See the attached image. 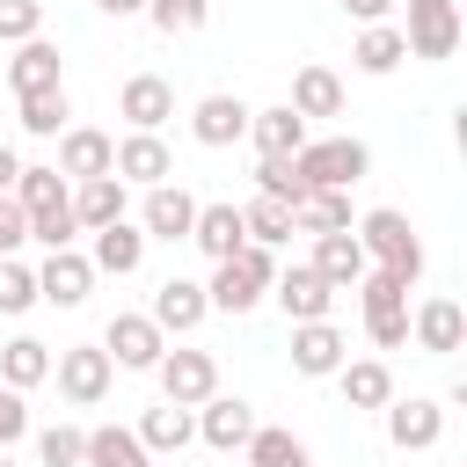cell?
<instances>
[{
  "mask_svg": "<svg viewBox=\"0 0 467 467\" xmlns=\"http://www.w3.org/2000/svg\"><path fill=\"white\" fill-rule=\"evenodd\" d=\"M350 234H358V248H365V263H379V270H394L401 285H416V277H423V241H416V226H409V212H394V204H372L365 219H350Z\"/></svg>",
  "mask_w": 467,
  "mask_h": 467,
  "instance_id": "6da1fadb",
  "label": "cell"
},
{
  "mask_svg": "<svg viewBox=\"0 0 467 467\" xmlns=\"http://www.w3.org/2000/svg\"><path fill=\"white\" fill-rule=\"evenodd\" d=\"M292 168L306 175V190H350V182L372 168V146L350 139V131H336V139H306V146L292 153Z\"/></svg>",
  "mask_w": 467,
  "mask_h": 467,
  "instance_id": "7a4b0ae2",
  "label": "cell"
},
{
  "mask_svg": "<svg viewBox=\"0 0 467 467\" xmlns=\"http://www.w3.org/2000/svg\"><path fill=\"white\" fill-rule=\"evenodd\" d=\"M51 379H58V394H66L73 409H95V401L109 394L117 365H109V350H102V343H73V350H58V358H51Z\"/></svg>",
  "mask_w": 467,
  "mask_h": 467,
  "instance_id": "3957f363",
  "label": "cell"
},
{
  "mask_svg": "<svg viewBox=\"0 0 467 467\" xmlns=\"http://www.w3.org/2000/svg\"><path fill=\"white\" fill-rule=\"evenodd\" d=\"M161 401H175V409H197V401H212L219 394V358L212 350H161Z\"/></svg>",
  "mask_w": 467,
  "mask_h": 467,
  "instance_id": "277c9868",
  "label": "cell"
},
{
  "mask_svg": "<svg viewBox=\"0 0 467 467\" xmlns=\"http://www.w3.org/2000/svg\"><path fill=\"white\" fill-rule=\"evenodd\" d=\"M401 44H409V58H452L460 51V0H409Z\"/></svg>",
  "mask_w": 467,
  "mask_h": 467,
  "instance_id": "5b68a950",
  "label": "cell"
},
{
  "mask_svg": "<svg viewBox=\"0 0 467 467\" xmlns=\"http://www.w3.org/2000/svg\"><path fill=\"white\" fill-rule=\"evenodd\" d=\"M109 175H117L124 190H161V182L175 175V153L161 146V131H124V139H117Z\"/></svg>",
  "mask_w": 467,
  "mask_h": 467,
  "instance_id": "8992f818",
  "label": "cell"
},
{
  "mask_svg": "<svg viewBox=\"0 0 467 467\" xmlns=\"http://www.w3.org/2000/svg\"><path fill=\"white\" fill-rule=\"evenodd\" d=\"M102 350H109V365H117V372H153V365H161V350H168V336H161L146 314H117V321L102 328Z\"/></svg>",
  "mask_w": 467,
  "mask_h": 467,
  "instance_id": "52a82bcc",
  "label": "cell"
},
{
  "mask_svg": "<svg viewBox=\"0 0 467 467\" xmlns=\"http://www.w3.org/2000/svg\"><path fill=\"white\" fill-rule=\"evenodd\" d=\"M109 161H117V139L109 131H95V124H66L58 131V175L66 182H95V175H109Z\"/></svg>",
  "mask_w": 467,
  "mask_h": 467,
  "instance_id": "ba28073f",
  "label": "cell"
},
{
  "mask_svg": "<svg viewBox=\"0 0 467 467\" xmlns=\"http://www.w3.org/2000/svg\"><path fill=\"white\" fill-rule=\"evenodd\" d=\"M409 343H416V350H431V358H452V350L467 343V314H460V299L431 292V299L409 314Z\"/></svg>",
  "mask_w": 467,
  "mask_h": 467,
  "instance_id": "9c48e42d",
  "label": "cell"
},
{
  "mask_svg": "<svg viewBox=\"0 0 467 467\" xmlns=\"http://www.w3.org/2000/svg\"><path fill=\"white\" fill-rule=\"evenodd\" d=\"M350 358L336 321H292V372L299 379H336V365Z\"/></svg>",
  "mask_w": 467,
  "mask_h": 467,
  "instance_id": "30bf717a",
  "label": "cell"
},
{
  "mask_svg": "<svg viewBox=\"0 0 467 467\" xmlns=\"http://www.w3.org/2000/svg\"><path fill=\"white\" fill-rule=\"evenodd\" d=\"M190 416H197V438H204L212 452H241V445L255 438V409H248L241 394H212V401H197Z\"/></svg>",
  "mask_w": 467,
  "mask_h": 467,
  "instance_id": "8fae6325",
  "label": "cell"
},
{
  "mask_svg": "<svg viewBox=\"0 0 467 467\" xmlns=\"http://www.w3.org/2000/svg\"><path fill=\"white\" fill-rule=\"evenodd\" d=\"M387 438L401 445V452H431L438 438H445V401H431V394H394L387 401Z\"/></svg>",
  "mask_w": 467,
  "mask_h": 467,
  "instance_id": "7c38bea8",
  "label": "cell"
},
{
  "mask_svg": "<svg viewBox=\"0 0 467 467\" xmlns=\"http://www.w3.org/2000/svg\"><path fill=\"white\" fill-rule=\"evenodd\" d=\"M95 292V263L80 255V248H51L44 263H36V299H51V306H80Z\"/></svg>",
  "mask_w": 467,
  "mask_h": 467,
  "instance_id": "4fadbf2b",
  "label": "cell"
},
{
  "mask_svg": "<svg viewBox=\"0 0 467 467\" xmlns=\"http://www.w3.org/2000/svg\"><path fill=\"white\" fill-rule=\"evenodd\" d=\"M204 314H212V299H204L197 277H161V292H153V306H146V321H153L161 336H190Z\"/></svg>",
  "mask_w": 467,
  "mask_h": 467,
  "instance_id": "5bb4252c",
  "label": "cell"
},
{
  "mask_svg": "<svg viewBox=\"0 0 467 467\" xmlns=\"http://www.w3.org/2000/svg\"><path fill=\"white\" fill-rule=\"evenodd\" d=\"M117 117H124L131 131H161V124L175 117V88H168L161 73H131V80L117 88Z\"/></svg>",
  "mask_w": 467,
  "mask_h": 467,
  "instance_id": "9a60e30c",
  "label": "cell"
},
{
  "mask_svg": "<svg viewBox=\"0 0 467 467\" xmlns=\"http://www.w3.org/2000/svg\"><path fill=\"white\" fill-rule=\"evenodd\" d=\"M190 219H197V197H190L182 182H161V190H146V204H139V234H146V241H190Z\"/></svg>",
  "mask_w": 467,
  "mask_h": 467,
  "instance_id": "2e32d148",
  "label": "cell"
},
{
  "mask_svg": "<svg viewBox=\"0 0 467 467\" xmlns=\"http://www.w3.org/2000/svg\"><path fill=\"white\" fill-rule=\"evenodd\" d=\"M277 306H285V321H328V306H336V292L321 285V270L314 263H292V270H277Z\"/></svg>",
  "mask_w": 467,
  "mask_h": 467,
  "instance_id": "e0dca14e",
  "label": "cell"
},
{
  "mask_svg": "<svg viewBox=\"0 0 467 467\" xmlns=\"http://www.w3.org/2000/svg\"><path fill=\"white\" fill-rule=\"evenodd\" d=\"M248 139H255V153L263 161H292L299 146H306V117L299 109H248Z\"/></svg>",
  "mask_w": 467,
  "mask_h": 467,
  "instance_id": "ac0fdd59",
  "label": "cell"
},
{
  "mask_svg": "<svg viewBox=\"0 0 467 467\" xmlns=\"http://www.w3.org/2000/svg\"><path fill=\"white\" fill-rule=\"evenodd\" d=\"M88 263H95V277H131V270L146 263V234H139V219L102 226V234H95V248H88Z\"/></svg>",
  "mask_w": 467,
  "mask_h": 467,
  "instance_id": "d6986e66",
  "label": "cell"
},
{
  "mask_svg": "<svg viewBox=\"0 0 467 467\" xmlns=\"http://www.w3.org/2000/svg\"><path fill=\"white\" fill-rule=\"evenodd\" d=\"M314 270H321V285L328 292H350L372 263H365V248H358V234H314V255H306Z\"/></svg>",
  "mask_w": 467,
  "mask_h": 467,
  "instance_id": "ffe728a7",
  "label": "cell"
},
{
  "mask_svg": "<svg viewBox=\"0 0 467 467\" xmlns=\"http://www.w3.org/2000/svg\"><path fill=\"white\" fill-rule=\"evenodd\" d=\"M7 88H15V102H22V95H44V88H58V44H51V36H29V44H15V58H7Z\"/></svg>",
  "mask_w": 467,
  "mask_h": 467,
  "instance_id": "44dd1931",
  "label": "cell"
},
{
  "mask_svg": "<svg viewBox=\"0 0 467 467\" xmlns=\"http://www.w3.org/2000/svg\"><path fill=\"white\" fill-rule=\"evenodd\" d=\"M190 131H197V146H234V139H248V102L241 95H204L190 109Z\"/></svg>",
  "mask_w": 467,
  "mask_h": 467,
  "instance_id": "7402d4cb",
  "label": "cell"
},
{
  "mask_svg": "<svg viewBox=\"0 0 467 467\" xmlns=\"http://www.w3.org/2000/svg\"><path fill=\"white\" fill-rule=\"evenodd\" d=\"M336 387H343L350 409H387V401H394V372H387V358H343V365H336Z\"/></svg>",
  "mask_w": 467,
  "mask_h": 467,
  "instance_id": "603a6c76",
  "label": "cell"
},
{
  "mask_svg": "<svg viewBox=\"0 0 467 467\" xmlns=\"http://www.w3.org/2000/svg\"><path fill=\"white\" fill-rule=\"evenodd\" d=\"M124 219V182L117 175H95V182H73V226L80 234H102Z\"/></svg>",
  "mask_w": 467,
  "mask_h": 467,
  "instance_id": "cb8c5ba5",
  "label": "cell"
},
{
  "mask_svg": "<svg viewBox=\"0 0 467 467\" xmlns=\"http://www.w3.org/2000/svg\"><path fill=\"white\" fill-rule=\"evenodd\" d=\"M190 241H197L212 263H226V255L248 241V226H241V204H197V219H190Z\"/></svg>",
  "mask_w": 467,
  "mask_h": 467,
  "instance_id": "d4e9b609",
  "label": "cell"
},
{
  "mask_svg": "<svg viewBox=\"0 0 467 467\" xmlns=\"http://www.w3.org/2000/svg\"><path fill=\"white\" fill-rule=\"evenodd\" d=\"M44 379H51V350H44L36 336H7V343H0V387L29 394V387H44Z\"/></svg>",
  "mask_w": 467,
  "mask_h": 467,
  "instance_id": "484cf974",
  "label": "cell"
},
{
  "mask_svg": "<svg viewBox=\"0 0 467 467\" xmlns=\"http://www.w3.org/2000/svg\"><path fill=\"white\" fill-rule=\"evenodd\" d=\"M80 467H153V452L139 445L131 423H95L88 431V460Z\"/></svg>",
  "mask_w": 467,
  "mask_h": 467,
  "instance_id": "4316f807",
  "label": "cell"
},
{
  "mask_svg": "<svg viewBox=\"0 0 467 467\" xmlns=\"http://www.w3.org/2000/svg\"><path fill=\"white\" fill-rule=\"evenodd\" d=\"M285 109H299V117H343V80H336L328 66H299Z\"/></svg>",
  "mask_w": 467,
  "mask_h": 467,
  "instance_id": "83f0119b",
  "label": "cell"
},
{
  "mask_svg": "<svg viewBox=\"0 0 467 467\" xmlns=\"http://www.w3.org/2000/svg\"><path fill=\"white\" fill-rule=\"evenodd\" d=\"M292 234H350V190H306L292 204Z\"/></svg>",
  "mask_w": 467,
  "mask_h": 467,
  "instance_id": "f1b7e54d",
  "label": "cell"
},
{
  "mask_svg": "<svg viewBox=\"0 0 467 467\" xmlns=\"http://www.w3.org/2000/svg\"><path fill=\"white\" fill-rule=\"evenodd\" d=\"M131 431H139V445H146V452H182V445L197 438V416H190V409H175V401H161V409H146Z\"/></svg>",
  "mask_w": 467,
  "mask_h": 467,
  "instance_id": "f546056e",
  "label": "cell"
},
{
  "mask_svg": "<svg viewBox=\"0 0 467 467\" xmlns=\"http://www.w3.org/2000/svg\"><path fill=\"white\" fill-rule=\"evenodd\" d=\"M401 58H409V44H401V29H394V22H372V29H358V44H350V66H358V73H372V80H379V73H394Z\"/></svg>",
  "mask_w": 467,
  "mask_h": 467,
  "instance_id": "4dcf8cb0",
  "label": "cell"
},
{
  "mask_svg": "<svg viewBox=\"0 0 467 467\" xmlns=\"http://www.w3.org/2000/svg\"><path fill=\"white\" fill-rule=\"evenodd\" d=\"M22 212H51V204H66L73 190H66V175L58 168H44V161H22V175H15V190H7Z\"/></svg>",
  "mask_w": 467,
  "mask_h": 467,
  "instance_id": "1f68e13d",
  "label": "cell"
},
{
  "mask_svg": "<svg viewBox=\"0 0 467 467\" xmlns=\"http://www.w3.org/2000/svg\"><path fill=\"white\" fill-rule=\"evenodd\" d=\"M204 299H212V314H248V306L263 299V285H255L241 263H212V285H204Z\"/></svg>",
  "mask_w": 467,
  "mask_h": 467,
  "instance_id": "d6a6232c",
  "label": "cell"
},
{
  "mask_svg": "<svg viewBox=\"0 0 467 467\" xmlns=\"http://www.w3.org/2000/svg\"><path fill=\"white\" fill-rule=\"evenodd\" d=\"M241 226H248L255 248H285V241H292V204H277V197H248V204H241Z\"/></svg>",
  "mask_w": 467,
  "mask_h": 467,
  "instance_id": "836d02e7",
  "label": "cell"
},
{
  "mask_svg": "<svg viewBox=\"0 0 467 467\" xmlns=\"http://www.w3.org/2000/svg\"><path fill=\"white\" fill-rule=\"evenodd\" d=\"M241 452H248V467H314L306 445H299L292 431H277V423H255V438H248Z\"/></svg>",
  "mask_w": 467,
  "mask_h": 467,
  "instance_id": "e575fe53",
  "label": "cell"
},
{
  "mask_svg": "<svg viewBox=\"0 0 467 467\" xmlns=\"http://www.w3.org/2000/svg\"><path fill=\"white\" fill-rule=\"evenodd\" d=\"M146 22L161 36H197L212 22V0H146Z\"/></svg>",
  "mask_w": 467,
  "mask_h": 467,
  "instance_id": "d590c367",
  "label": "cell"
},
{
  "mask_svg": "<svg viewBox=\"0 0 467 467\" xmlns=\"http://www.w3.org/2000/svg\"><path fill=\"white\" fill-rule=\"evenodd\" d=\"M350 292L365 299V314H401V306H409V285H401L394 270H379V263H372V270H365Z\"/></svg>",
  "mask_w": 467,
  "mask_h": 467,
  "instance_id": "8d00e7d4",
  "label": "cell"
},
{
  "mask_svg": "<svg viewBox=\"0 0 467 467\" xmlns=\"http://www.w3.org/2000/svg\"><path fill=\"white\" fill-rule=\"evenodd\" d=\"M73 109H66V88H44V95H22V131H36V139H58V124H66Z\"/></svg>",
  "mask_w": 467,
  "mask_h": 467,
  "instance_id": "74e56055",
  "label": "cell"
},
{
  "mask_svg": "<svg viewBox=\"0 0 467 467\" xmlns=\"http://www.w3.org/2000/svg\"><path fill=\"white\" fill-rule=\"evenodd\" d=\"M29 241L51 255V248H73L80 241V226H73V197L66 204H51V212H29Z\"/></svg>",
  "mask_w": 467,
  "mask_h": 467,
  "instance_id": "f35d334b",
  "label": "cell"
},
{
  "mask_svg": "<svg viewBox=\"0 0 467 467\" xmlns=\"http://www.w3.org/2000/svg\"><path fill=\"white\" fill-rule=\"evenodd\" d=\"M36 460H44V467H80V460H88V431H73V423L36 431Z\"/></svg>",
  "mask_w": 467,
  "mask_h": 467,
  "instance_id": "ab89813d",
  "label": "cell"
},
{
  "mask_svg": "<svg viewBox=\"0 0 467 467\" xmlns=\"http://www.w3.org/2000/svg\"><path fill=\"white\" fill-rule=\"evenodd\" d=\"M255 197H277V204H299L306 197V175L292 161H255Z\"/></svg>",
  "mask_w": 467,
  "mask_h": 467,
  "instance_id": "60d3db41",
  "label": "cell"
},
{
  "mask_svg": "<svg viewBox=\"0 0 467 467\" xmlns=\"http://www.w3.org/2000/svg\"><path fill=\"white\" fill-rule=\"evenodd\" d=\"M29 306H36V270L0 255V314H29Z\"/></svg>",
  "mask_w": 467,
  "mask_h": 467,
  "instance_id": "b9f144b4",
  "label": "cell"
},
{
  "mask_svg": "<svg viewBox=\"0 0 467 467\" xmlns=\"http://www.w3.org/2000/svg\"><path fill=\"white\" fill-rule=\"evenodd\" d=\"M44 36V0H0V44Z\"/></svg>",
  "mask_w": 467,
  "mask_h": 467,
  "instance_id": "7bdbcfd3",
  "label": "cell"
},
{
  "mask_svg": "<svg viewBox=\"0 0 467 467\" xmlns=\"http://www.w3.org/2000/svg\"><path fill=\"white\" fill-rule=\"evenodd\" d=\"M365 336H372V350H401L409 343V306L401 314H365Z\"/></svg>",
  "mask_w": 467,
  "mask_h": 467,
  "instance_id": "ee69618b",
  "label": "cell"
},
{
  "mask_svg": "<svg viewBox=\"0 0 467 467\" xmlns=\"http://www.w3.org/2000/svg\"><path fill=\"white\" fill-rule=\"evenodd\" d=\"M15 438H29V401L15 387H0V445H15Z\"/></svg>",
  "mask_w": 467,
  "mask_h": 467,
  "instance_id": "f6af8a7d",
  "label": "cell"
},
{
  "mask_svg": "<svg viewBox=\"0 0 467 467\" xmlns=\"http://www.w3.org/2000/svg\"><path fill=\"white\" fill-rule=\"evenodd\" d=\"M22 241H29V212H22L15 197H0V255H15Z\"/></svg>",
  "mask_w": 467,
  "mask_h": 467,
  "instance_id": "bcb514c9",
  "label": "cell"
},
{
  "mask_svg": "<svg viewBox=\"0 0 467 467\" xmlns=\"http://www.w3.org/2000/svg\"><path fill=\"white\" fill-rule=\"evenodd\" d=\"M336 7H343L350 22H365V29H372V22H387V15L401 7V0H336Z\"/></svg>",
  "mask_w": 467,
  "mask_h": 467,
  "instance_id": "7dc6e473",
  "label": "cell"
},
{
  "mask_svg": "<svg viewBox=\"0 0 467 467\" xmlns=\"http://www.w3.org/2000/svg\"><path fill=\"white\" fill-rule=\"evenodd\" d=\"M15 175H22V153H15V146H0V197L15 190Z\"/></svg>",
  "mask_w": 467,
  "mask_h": 467,
  "instance_id": "c3c4849f",
  "label": "cell"
},
{
  "mask_svg": "<svg viewBox=\"0 0 467 467\" xmlns=\"http://www.w3.org/2000/svg\"><path fill=\"white\" fill-rule=\"evenodd\" d=\"M95 7H102V15H117V22H124V15H146V0H95Z\"/></svg>",
  "mask_w": 467,
  "mask_h": 467,
  "instance_id": "681fc988",
  "label": "cell"
},
{
  "mask_svg": "<svg viewBox=\"0 0 467 467\" xmlns=\"http://www.w3.org/2000/svg\"><path fill=\"white\" fill-rule=\"evenodd\" d=\"M0 467H15V452H7V445H0Z\"/></svg>",
  "mask_w": 467,
  "mask_h": 467,
  "instance_id": "f907efd6",
  "label": "cell"
}]
</instances>
